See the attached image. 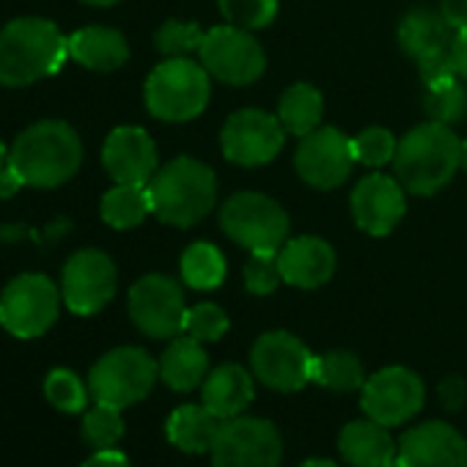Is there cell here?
<instances>
[{"instance_id": "15", "label": "cell", "mask_w": 467, "mask_h": 467, "mask_svg": "<svg viewBox=\"0 0 467 467\" xmlns=\"http://www.w3.org/2000/svg\"><path fill=\"white\" fill-rule=\"evenodd\" d=\"M116 295V265L108 254L86 248L69 256L61 273L64 306L78 317L99 314Z\"/></svg>"}, {"instance_id": "49", "label": "cell", "mask_w": 467, "mask_h": 467, "mask_svg": "<svg viewBox=\"0 0 467 467\" xmlns=\"http://www.w3.org/2000/svg\"><path fill=\"white\" fill-rule=\"evenodd\" d=\"M462 165H464V171H467V140L462 143Z\"/></svg>"}, {"instance_id": "11", "label": "cell", "mask_w": 467, "mask_h": 467, "mask_svg": "<svg viewBox=\"0 0 467 467\" xmlns=\"http://www.w3.org/2000/svg\"><path fill=\"white\" fill-rule=\"evenodd\" d=\"M251 366L259 382L278 393H295L314 382V355L297 336L286 330L265 333L254 344Z\"/></svg>"}, {"instance_id": "19", "label": "cell", "mask_w": 467, "mask_h": 467, "mask_svg": "<svg viewBox=\"0 0 467 467\" xmlns=\"http://www.w3.org/2000/svg\"><path fill=\"white\" fill-rule=\"evenodd\" d=\"M102 165L116 184H149L157 173V146L140 127H119L102 146Z\"/></svg>"}, {"instance_id": "3", "label": "cell", "mask_w": 467, "mask_h": 467, "mask_svg": "<svg viewBox=\"0 0 467 467\" xmlns=\"http://www.w3.org/2000/svg\"><path fill=\"white\" fill-rule=\"evenodd\" d=\"M83 162L80 135L67 121H39L28 127L9 151V165L28 187H58L69 182Z\"/></svg>"}, {"instance_id": "17", "label": "cell", "mask_w": 467, "mask_h": 467, "mask_svg": "<svg viewBox=\"0 0 467 467\" xmlns=\"http://www.w3.org/2000/svg\"><path fill=\"white\" fill-rule=\"evenodd\" d=\"M407 212L404 187L399 179L371 173L363 176L352 190V214L355 223L371 234V237H385L390 234Z\"/></svg>"}, {"instance_id": "6", "label": "cell", "mask_w": 467, "mask_h": 467, "mask_svg": "<svg viewBox=\"0 0 467 467\" xmlns=\"http://www.w3.org/2000/svg\"><path fill=\"white\" fill-rule=\"evenodd\" d=\"M220 228L248 254H278L289 234V214L270 195L237 192L220 209Z\"/></svg>"}, {"instance_id": "41", "label": "cell", "mask_w": 467, "mask_h": 467, "mask_svg": "<svg viewBox=\"0 0 467 467\" xmlns=\"http://www.w3.org/2000/svg\"><path fill=\"white\" fill-rule=\"evenodd\" d=\"M451 64L459 80H467V31H456L451 42Z\"/></svg>"}, {"instance_id": "20", "label": "cell", "mask_w": 467, "mask_h": 467, "mask_svg": "<svg viewBox=\"0 0 467 467\" xmlns=\"http://www.w3.org/2000/svg\"><path fill=\"white\" fill-rule=\"evenodd\" d=\"M278 267L284 284L297 289H319L336 273V254L319 237H295L278 251Z\"/></svg>"}, {"instance_id": "29", "label": "cell", "mask_w": 467, "mask_h": 467, "mask_svg": "<svg viewBox=\"0 0 467 467\" xmlns=\"http://www.w3.org/2000/svg\"><path fill=\"white\" fill-rule=\"evenodd\" d=\"M225 278V259L212 243H192L182 254V281L190 289L209 292L217 289Z\"/></svg>"}, {"instance_id": "44", "label": "cell", "mask_w": 467, "mask_h": 467, "mask_svg": "<svg viewBox=\"0 0 467 467\" xmlns=\"http://www.w3.org/2000/svg\"><path fill=\"white\" fill-rule=\"evenodd\" d=\"M26 187V182H23V176L6 162L4 168H0V198H9V195H15V192H20Z\"/></svg>"}, {"instance_id": "25", "label": "cell", "mask_w": 467, "mask_h": 467, "mask_svg": "<svg viewBox=\"0 0 467 467\" xmlns=\"http://www.w3.org/2000/svg\"><path fill=\"white\" fill-rule=\"evenodd\" d=\"M453 28L451 23L442 17V12H431V9H412L401 26H399V45L404 47L407 56H412L415 61L448 50L453 42Z\"/></svg>"}, {"instance_id": "40", "label": "cell", "mask_w": 467, "mask_h": 467, "mask_svg": "<svg viewBox=\"0 0 467 467\" xmlns=\"http://www.w3.org/2000/svg\"><path fill=\"white\" fill-rule=\"evenodd\" d=\"M440 12L453 31H467V0H440Z\"/></svg>"}, {"instance_id": "43", "label": "cell", "mask_w": 467, "mask_h": 467, "mask_svg": "<svg viewBox=\"0 0 467 467\" xmlns=\"http://www.w3.org/2000/svg\"><path fill=\"white\" fill-rule=\"evenodd\" d=\"M440 399L445 401V407H448V410H459V407H462V401L467 399V385H464L462 379L451 377V379L440 388Z\"/></svg>"}, {"instance_id": "45", "label": "cell", "mask_w": 467, "mask_h": 467, "mask_svg": "<svg viewBox=\"0 0 467 467\" xmlns=\"http://www.w3.org/2000/svg\"><path fill=\"white\" fill-rule=\"evenodd\" d=\"M303 467H338V464L330 459H308V462H303Z\"/></svg>"}, {"instance_id": "32", "label": "cell", "mask_w": 467, "mask_h": 467, "mask_svg": "<svg viewBox=\"0 0 467 467\" xmlns=\"http://www.w3.org/2000/svg\"><path fill=\"white\" fill-rule=\"evenodd\" d=\"M124 437V418L119 407L110 404H97L83 412V440L94 451H108L116 448V442Z\"/></svg>"}, {"instance_id": "4", "label": "cell", "mask_w": 467, "mask_h": 467, "mask_svg": "<svg viewBox=\"0 0 467 467\" xmlns=\"http://www.w3.org/2000/svg\"><path fill=\"white\" fill-rule=\"evenodd\" d=\"M151 212L176 228H190L201 223L217 201L214 171L192 157H176L162 165L151 182Z\"/></svg>"}, {"instance_id": "27", "label": "cell", "mask_w": 467, "mask_h": 467, "mask_svg": "<svg viewBox=\"0 0 467 467\" xmlns=\"http://www.w3.org/2000/svg\"><path fill=\"white\" fill-rule=\"evenodd\" d=\"M322 113H325L322 94L308 83L289 86L278 102V119H281L284 130L297 135V138L314 132L322 121Z\"/></svg>"}, {"instance_id": "22", "label": "cell", "mask_w": 467, "mask_h": 467, "mask_svg": "<svg viewBox=\"0 0 467 467\" xmlns=\"http://www.w3.org/2000/svg\"><path fill=\"white\" fill-rule=\"evenodd\" d=\"M69 56L83 64L86 69L94 72H113L127 64L130 58V45L124 34L102 26H91L83 31H75L69 36Z\"/></svg>"}, {"instance_id": "46", "label": "cell", "mask_w": 467, "mask_h": 467, "mask_svg": "<svg viewBox=\"0 0 467 467\" xmlns=\"http://www.w3.org/2000/svg\"><path fill=\"white\" fill-rule=\"evenodd\" d=\"M83 4H88V6H113V4H119V0H83Z\"/></svg>"}, {"instance_id": "18", "label": "cell", "mask_w": 467, "mask_h": 467, "mask_svg": "<svg viewBox=\"0 0 467 467\" xmlns=\"http://www.w3.org/2000/svg\"><path fill=\"white\" fill-rule=\"evenodd\" d=\"M404 467H467V440L442 420L412 426L399 440Z\"/></svg>"}, {"instance_id": "36", "label": "cell", "mask_w": 467, "mask_h": 467, "mask_svg": "<svg viewBox=\"0 0 467 467\" xmlns=\"http://www.w3.org/2000/svg\"><path fill=\"white\" fill-rule=\"evenodd\" d=\"M396 138L390 130L385 127H368L363 130L355 140H352V151H355V160L368 165V168H379V165H388L393 162L396 157Z\"/></svg>"}, {"instance_id": "5", "label": "cell", "mask_w": 467, "mask_h": 467, "mask_svg": "<svg viewBox=\"0 0 467 467\" xmlns=\"http://www.w3.org/2000/svg\"><path fill=\"white\" fill-rule=\"evenodd\" d=\"M209 72L190 58H168L146 80V108L160 121H190L209 102Z\"/></svg>"}, {"instance_id": "42", "label": "cell", "mask_w": 467, "mask_h": 467, "mask_svg": "<svg viewBox=\"0 0 467 467\" xmlns=\"http://www.w3.org/2000/svg\"><path fill=\"white\" fill-rule=\"evenodd\" d=\"M80 467H132V464H130V459H127L121 451L108 448V451H97V453H91Z\"/></svg>"}, {"instance_id": "39", "label": "cell", "mask_w": 467, "mask_h": 467, "mask_svg": "<svg viewBox=\"0 0 467 467\" xmlns=\"http://www.w3.org/2000/svg\"><path fill=\"white\" fill-rule=\"evenodd\" d=\"M418 69H420V78H423L426 88H440V86H448V83L459 80V75H456V69L451 64V47L420 58Z\"/></svg>"}, {"instance_id": "9", "label": "cell", "mask_w": 467, "mask_h": 467, "mask_svg": "<svg viewBox=\"0 0 467 467\" xmlns=\"http://www.w3.org/2000/svg\"><path fill=\"white\" fill-rule=\"evenodd\" d=\"M212 467H281V431L265 418L223 420L212 445Z\"/></svg>"}, {"instance_id": "2", "label": "cell", "mask_w": 467, "mask_h": 467, "mask_svg": "<svg viewBox=\"0 0 467 467\" xmlns=\"http://www.w3.org/2000/svg\"><path fill=\"white\" fill-rule=\"evenodd\" d=\"M396 179L412 195H434L462 165V140L448 124L426 121L410 130L393 157Z\"/></svg>"}, {"instance_id": "28", "label": "cell", "mask_w": 467, "mask_h": 467, "mask_svg": "<svg viewBox=\"0 0 467 467\" xmlns=\"http://www.w3.org/2000/svg\"><path fill=\"white\" fill-rule=\"evenodd\" d=\"M102 220L110 228H135L151 212L149 184H116L102 198Z\"/></svg>"}, {"instance_id": "38", "label": "cell", "mask_w": 467, "mask_h": 467, "mask_svg": "<svg viewBox=\"0 0 467 467\" xmlns=\"http://www.w3.org/2000/svg\"><path fill=\"white\" fill-rule=\"evenodd\" d=\"M284 284L281 267H278V254H251L245 265V286L254 295H273Z\"/></svg>"}, {"instance_id": "13", "label": "cell", "mask_w": 467, "mask_h": 467, "mask_svg": "<svg viewBox=\"0 0 467 467\" xmlns=\"http://www.w3.org/2000/svg\"><path fill=\"white\" fill-rule=\"evenodd\" d=\"M423 399H426L423 379L404 366H388L374 377H368L360 388L363 412L382 426L407 423L410 418L418 415Z\"/></svg>"}, {"instance_id": "8", "label": "cell", "mask_w": 467, "mask_h": 467, "mask_svg": "<svg viewBox=\"0 0 467 467\" xmlns=\"http://www.w3.org/2000/svg\"><path fill=\"white\" fill-rule=\"evenodd\" d=\"M61 300L58 286L47 275H17L0 295V325L15 338H39L58 322Z\"/></svg>"}, {"instance_id": "10", "label": "cell", "mask_w": 467, "mask_h": 467, "mask_svg": "<svg viewBox=\"0 0 467 467\" xmlns=\"http://www.w3.org/2000/svg\"><path fill=\"white\" fill-rule=\"evenodd\" d=\"M201 64L212 78L228 86H251L265 75L267 58L262 45L237 26H220L206 31L201 42Z\"/></svg>"}, {"instance_id": "37", "label": "cell", "mask_w": 467, "mask_h": 467, "mask_svg": "<svg viewBox=\"0 0 467 467\" xmlns=\"http://www.w3.org/2000/svg\"><path fill=\"white\" fill-rule=\"evenodd\" d=\"M228 330V317L223 308H217L214 303H201L187 308L184 317V333L195 341H217L223 338Z\"/></svg>"}, {"instance_id": "48", "label": "cell", "mask_w": 467, "mask_h": 467, "mask_svg": "<svg viewBox=\"0 0 467 467\" xmlns=\"http://www.w3.org/2000/svg\"><path fill=\"white\" fill-rule=\"evenodd\" d=\"M9 162V151H6V146L4 143H0V168H4Z\"/></svg>"}, {"instance_id": "21", "label": "cell", "mask_w": 467, "mask_h": 467, "mask_svg": "<svg viewBox=\"0 0 467 467\" xmlns=\"http://www.w3.org/2000/svg\"><path fill=\"white\" fill-rule=\"evenodd\" d=\"M254 396H256L254 377L237 363L217 366L212 374H206V379L201 385L203 407L212 410L220 420L243 415L248 410V404L254 401Z\"/></svg>"}, {"instance_id": "16", "label": "cell", "mask_w": 467, "mask_h": 467, "mask_svg": "<svg viewBox=\"0 0 467 467\" xmlns=\"http://www.w3.org/2000/svg\"><path fill=\"white\" fill-rule=\"evenodd\" d=\"M355 151L352 140L336 127H317L300 138L295 151V168L303 182L317 190H333L344 184L352 173Z\"/></svg>"}, {"instance_id": "31", "label": "cell", "mask_w": 467, "mask_h": 467, "mask_svg": "<svg viewBox=\"0 0 467 467\" xmlns=\"http://www.w3.org/2000/svg\"><path fill=\"white\" fill-rule=\"evenodd\" d=\"M88 393V385L69 368H53L45 379V399L67 415L86 412Z\"/></svg>"}, {"instance_id": "26", "label": "cell", "mask_w": 467, "mask_h": 467, "mask_svg": "<svg viewBox=\"0 0 467 467\" xmlns=\"http://www.w3.org/2000/svg\"><path fill=\"white\" fill-rule=\"evenodd\" d=\"M220 426L223 420L203 404H184L171 412L165 423V434L171 445H176L184 453H206L212 451Z\"/></svg>"}, {"instance_id": "14", "label": "cell", "mask_w": 467, "mask_h": 467, "mask_svg": "<svg viewBox=\"0 0 467 467\" xmlns=\"http://www.w3.org/2000/svg\"><path fill=\"white\" fill-rule=\"evenodd\" d=\"M130 319L149 338H176L184 333V295L168 275H146L130 289Z\"/></svg>"}, {"instance_id": "47", "label": "cell", "mask_w": 467, "mask_h": 467, "mask_svg": "<svg viewBox=\"0 0 467 467\" xmlns=\"http://www.w3.org/2000/svg\"><path fill=\"white\" fill-rule=\"evenodd\" d=\"M382 467H404V462H401V456H399V453H393Z\"/></svg>"}, {"instance_id": "1", "label": "cell", "mask_w": 467, "mask_h": 467, "mask_svg": "<svg viewBox=\"0 0 467 467\" xmlns=\"http://www.w3.org/2000/svg\"><path fill=\"white\" fill-rule=\"evenodd\" d=\"M69 58V39L56 23L20 17L0 31V86L20 88L56 75Z\"/></svg>"}, {"instance_id": "33", "label": "cell", "mask_w": 467, "mask_h": 467, "mask_svg": "<svg viewBox=\"0 0 467 467\" xmlns=\"http://www.w3.org/2000/svg\"><path fill=\"white\" fill-rule=\"evenodd\" d=\"M228 26L243 31H259L273 26L278 15V0H217Z\"/></svg>"}, {"instance_id": "35", "label": "cell", "mask_w": 467, "mask_h": 467, "mask_svg": "<svg viewBox=\"0 0 467 467\" xmlns=\"http://www.w3.org/2000/svg\"><path fill=\"white\" fill-rule=\"evenodd\" d=\"M203 36H206V31H201L198 23L168 20V23L157 31L154 45H157V50H160L165 58H187L190 53L201 50Z\"/></svg>"}, {"instance_id": "23", "label": "cell", "mask_w": 467, "mask_h": 467, "mask_svg": "<svg viewBox=\"0 0 467 467\" xmlns=\"http://www.w3.org/2000/svg\"><path fill=\"white\" fill-rule=\"evenodd\" d=\"M338 451L352 467H382L396 453V442L388 426L368 418L344 426L338 437Z\"/></svg>"}, {"instance_id": "12", "label": "cell", "mask_w": 467, "mask_h": 467, "mask_svg": "<svg viewBox=\"0 0 467 467\" xmlns=\"http://www.w3.org/2000/svg\"><path fill=\"white\" fill-rule=\"evenodd\" d=\"M286 140V130L278 116H270L259 108L237 110L223 127L220 146L228 162L245 168L273 162Z\"/></svg>"}, {"instance_id": "34", "label": "cell", "mask_w": 467, "mask_h": 467, "mask_svg": "<svg viewBox=\"0 0 467 467\" xmlns=\"http://www.w3.org/2000/svg\"><path fill=\"white\" fill-rule=\"evenodd\" d=\"M423 108H426L431 121H440V124L451 127V124L467 119V91H464V86L459 80H453L448 86H440V88H426Z\"/></svg>"}, {"instance_id": "7", "label": "cell", "mask_w": 467, "mask_h": 467, "mask_svg": "<svg viewBox=\"0 0 467 467\" xmlns=\"http://www.w3.org/2000/svg\"><path fill=\"white\" fill-rule=\"evenodd\" d=\"M160 377V363L140 347H116L88 371V390L97 404L130 407L143 401Z\"/></svg>"}, {"instance_id": "30", "label": "cell", "mask_w": 467, "mask_h": 467, "mask_svg": "<svg viewBox=\"0 0 467 467\" xmlns=\"http://www.w3.org/2000/svg\"><path fill=\"white\" fill-rule=\"evenodd\" d=\"M314 382H319L322 388L338 390V393H349L363 388L366 382V371L358 355L352 352H327L314 358Z\"/></svg>"}, {"instance_id": "24", "label": "cell", "mask_w": 467, "mask_h": 467, "mask_svg": "<svg viewBox=\"0 0 467 467\" xmlns=\"http://www.w3.org/2000/svg\"><path fill=\"white\" fill-rule=\"evenodd\" d=\"M209 374V358L201 347V341L184 336L168 344V349L160 358V379L179 393H190L198 385H203Z\"/></svg>"}]
</instances>
